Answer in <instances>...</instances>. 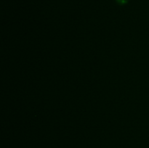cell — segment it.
<instances>
[{
	"mask_svg": "<svg viewBox=\"0 0 149 148\" xmlns=\"http://www.w3.org/2000/svg\"><path fill=\"white\" fill-rule=\"evenodd\" d=\"M116 1L120 5H125V4H126L129 1V0H116Z\"/></svg>",
	"mask_w": 149,
	"mask_h": 148,
	"instance_id": "1",
	"label": "cell"
}]
</instances>
